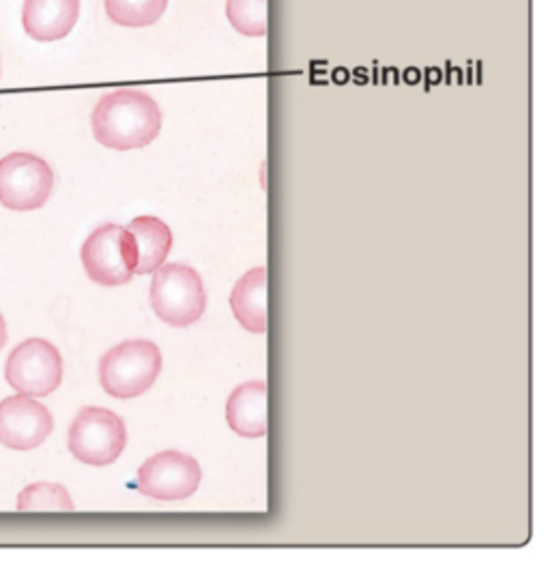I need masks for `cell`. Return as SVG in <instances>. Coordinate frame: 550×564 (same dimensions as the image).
I'll return each mask as SVG.
<instances>
[{"label": "cell", "mask_w": 550, "mask_h": 564, "mask_svg": "<svg viewBox=\"0 0 550 564\" xmlns=\"http://www.w3.org/2000/svg\"><path fill=\"white\" fill-rule=\"evenodd\" d=\"M4 379L18 394L47 397L63 381L61 351L44 338H29L9 354Z\"/></svg>", "instance_id": "obj_5"}, {"label": "cell", "mask_w": 550, "mask_h": 564, "mask_svg": "<svg viewBox=\"0 0 550 564\" xmlns=\"http://www.w3.org/2000/svg\"><path fill=\"white\" fill-rule=\"evenodd\" d=\"M162 371V351L155 343L134 338L114 345L99 360L101 388L114 399L144 394Z\"/></svg>", "instance_id": "obj_2"}, {"label": "cell", "mask_w": 550, "mask_h": 564, "mask_svg": "<svg viewBox=\"0 0 550 564\" xmlns=\"http://www.w3.org/2000/svg\"><path fill=\"white\" fill-rule=\"evenodd\" d=\"M230 308L241 328L254 334L267 332V268H254L245 276H241L232 293Z\"/></svg>", "instance_id": "obj_13"}, {"label": "cell", "mask_w": 550, "mask_h": 564, "mask_svg": "<svg viewBox=\"0 0 550 564\" xmlns=\"http://www.w3.org/2000/svg\"><path fill=\"white\" fill-rule=\"evenodd\" d=\"M4 343H7V326H4V319L0 315V349L4 347Z\"/></svg>", "instance_id": "obj_17"}, {"label": "cell", "mask_w": 550, "mask_h": 564, "mask_svg": "<svg viewBox=\"0 0 550 564\" xmlns=\"http://www.w3.org/2000/svg\"><path fill=\"white\" fill-rule=\"evenodd\" d=\"M108 18L119 26L142 29L155 24L166 7L168 0H103Z\"/></svg>", "instance_id": "obj_14"}, {"label": "cell", "mask_w": 550, "mask_h": 564, "mask_svg": "<svg viewBox=\"0 0 550 564\" xmlns=\"http://www.w3.org/2000/svg\"><path fill=\"white\" fill-rule=\"evenodd\" d=\"M54 429V419L35 397L15 394L0 401V444L11 451L42 446Z\"/></svg>", "instance_id": "obj_9"}, {"label": "cell", "mask_w": 550, "mask_h": 564, "mask_svg": "<svg viewBox=\"0 0 550 564\" xmlns=\"http://www.w3.org/2000/svg\"><path fill=\"white\" fill-rule=\"evenodd\" d=\"M54 188L46 160L33 153H9L0 160V205L11 212L44 207Z\"/></svg>", "instance_id": "obj_6"}, {"label": "cell", "mask_w": 550, "mask_h": 564, "mask_svg": "<svg viewBox=\"0 0 550 564\" xmlns=\"http://www.w3.org/2000/svg\"><path fill=\"white\" fill-rule=\"evenodd\" d=\"M232 29L245 37L267 35V0H227Z\"/></svg>", "instance_id": "obj_16"}, {"label": "cell", "mask_w": 550, "mask_h": 564, "mask_svg": "<svg viewBox=\"0 0 550 564\" xmlns=\"http://www.w3.org/2000/svg\"><path fill=\"white\" fill-rule=\"evenodd\" d=\"M80 18V0H24L22 26L35 42L65 40Z\"/></svg>", "instance_id": "obj_10"}, {"label": "cell", "mask_w": 550, "mask_h": 564, "mask_svg": "<svg viewBox=\"0 0 550 564\" xmlns=\"http://www.w3.org/2000/svg\"><path fill=\"white\" fill-rule=\"evenodd\" d=\"M69 453L95 468L114 464L128 444V429L121 416L106 408H82L67 435Z\"/></svg>", "instance_id": "obj_4"}, {"label": "cell", "mask_w": 550, "mask_h": 564, "mask_svg": "<svg viewBox=\"0 0 550 564\" xmlns=\"http://www.w3.org/2000/svg\"><path fill=\"white\" fill-rule=\"evenodd\" d=\"M91 128L95 141L108 149H140L160 137L162 108L144 91L119 89L97 101Z\"/></svg>", "instance_id": "obj_1"}, {"label": "cell", "mask_w": 550, "mask_h": 564, "mask_svg": "<svg viewBox=\"0 0 550 564\" xmlns=\"http://www.w3.org/2000/svg\"><path fill=\"white\" fill-rule=\"evenodd\" d=\"M134 257V276L151 274L168 259L173 248L170 227L155 216H140L125 227Z\"/></svg>", "instance_id": "obj_12"}, {"label": "cell", "mask_w": 550, "mask_h": 564, "mask_svg": "<svg viewBox=\"0 0 550 564\" xmlns=\"http://www.w3.org/2000/svg\"><path fill=\"white\" fill-rule=\"evenodd\" d=\"M18 511L42 513V511H74V500L63 485L33 482L18 496Z\"/></svg>", "instance_id": "obj_15"}, {"label": "cell", "mask_w": 550, "mask_h": 564, "mask_svg": "<svg viewBox=\"0 0 550 564\" xmlns=\"http://www.w3.org/2000/svg\"><path fill=\"white\" fill-rule=\"evenodd\" d=\"M80 257L87 276L101 286H119L134 276L130 236L119 225H103L95 229L87 237Z\"/></svg>", "instance_id": "obj_8"}, {"label": "cell", "mask_w": 550, "mask_h": 564, "mask_svg": "<svg viewBox=\"0 0 550 564\" xmlns=\"http://www.w3.org/2000/svg\"><path fill=\"white\" fill-rule=\"evenodd\" d=\"M202 471L194 457L182 451H164L148 457L138 470V491L160 502L189 498L200 485Z\"/></svg>", "instance_id": "obj_7"}, {"label": "cell", "mask_w": 550, "mask_h": 564, "mask_svg": "<svg viewBox=\"0 0 550 564\" xmlns=\"http://www.w3.org/2000/svg\"><path fill=\"white\" fill-rule=\"evenodd\" d=\"M229 426L241 437H265L267 416V381L252 379L237 386L227 403Z\"/></svg>", "instance_id": "obj_11"}, {"label": "cell", "mask_w": 550, "mask_h": 564, "mask_svg": "<svg viewBox=\"0 0 550 564\" xmlns=\"http://www.w3.org/2000/svg\"><path fill=\"white\" fill-rule=\"evenodd\" d=\"M151 306L170 328L196 324L207 308V293L200 274L184 263L160 265L151 282Z\"/></svg>", "instance_id": "obj_3"}]
</instances>
